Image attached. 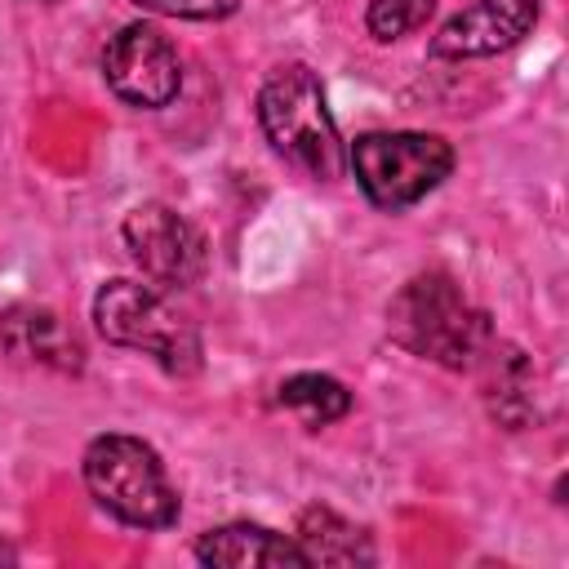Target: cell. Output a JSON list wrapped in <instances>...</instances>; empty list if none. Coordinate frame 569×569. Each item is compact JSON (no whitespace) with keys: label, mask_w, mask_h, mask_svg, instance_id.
<instances>
[{"label":"cell","mask_w":569,"mask_h":569,"mask_svg":"<svg viewBox=\"0 0 569 569\" xmlns=\"http://www.w3.org/2000/svg\"><path fill=\"white\" fill-rule=\"evenodd\" d=\"M436 13V0H369L365 9V27L378 44H391L418 27H427Z\"/></svg>","instance_id":"obj_14"},{"label":"cell","mask_w":569,"mask_h":569,"mask_svg":"<svg viewBox=\"0 0 569 569\" xmlns=\"http://www.w3.org/2000/svg\"><path fill=\"white\" fill-rule=\"evenodd\" d=\"M107 89L142 111H160L182 89V62L173 40L151 22H124L102 49Z\"/></svg>","instance_id":"obj_7"},{"label":"cell","mask_w":569,"mask_h":569,"mask_svg":"<svg viewBox=\"0 0 569 569\" xmlns=\"http://www.w3.org/2000/svg\"><path fill=\"white\" fill-rule=\"evenodd\" d=\"M0 333H4V347L22 360H36V365H49V369H62V373H80L84 369V347L76 338V329L44 311V307H18L0 320Z\"/></svg>","instance_id":"obj_11"},{"label":"cell","mask_w":569,"mask_h":569,"mask_svg":"<svg viewBox=\"0 0 569 569\" xmlns=\"http://www.w3.org/2000/svg\"><path fill=\"white\" fill-rule=\"evenodd\" d=\"M453 160L458 156L440 133H418V129L360 133L347 147V169L356 173L365 200L387 213H400L422 196H431L453 173Z\"/></svg>","instance_id":"obj_5"},{"label":"cell","mask_w":569,"mask_h":569,"mask_svg":"<svg viewBox=\"0 0 569 569\" xmlns=\"http://www.w3.org/2000/svg\"><path fill=\"white\" fill-rule=\"evenodd\" d=\"M538 22V0H476L462 13H453L436 36V58H493L511 44H520Z\"/></svg>","instance_id":"obj_8"},{"label":"cell","mask_w":569,"mask_h":569,"mask_svg":"<svg viewBox=\"0 0 569 569\" xmlns=\"http://www.w3.org/2000/svg\"><path fill=\"white\" fill-rule=\"evenodd\" d=\"M196 560L209 569H302L307 565V556L293 538H284L267 525H253V520L204 529L196 538Z\"/></svg>","instance_id":"obj_9"},{"label":"cell","mask_w":569,"mask_h":569,"mask_svg":"<svg viewBox=\"0 0 569 569\" xmlns=\"http://www.w3.org/2000/svg\"><path fill=\"white\" fill-rule=\"evenodd\" d=\"M133 4L164 18H187V22H218L240 9V0H133Z\"/></svg>","instance_id":"obj_15"},{"label":"cell","mask_w":569,"mask_h":569,"mask_svg":"<svg viewBox=\"0 0 569 569\" xmlns=\"http://www.w3.org/2000/svg\"><path fill=\"white\" fill-rule=\"evenodd\" d=\"M124 249L138 262V271L164 289H191L204 267H209V244L200 236V227L178 213L173 204L147 200L138 209L124 213Z\"/></svg>","instance_id":"obj_6"},{"label":"cell","mask_w":569,"mask_h":569,"mask_svg":"<svg viewBox=\"0 0 569 569\" xmlns=\"http://www.w3.org/2000/svg\"><path fill=\"white\" fill-rule=\"evenodd\" d=\"M40 4H58V0H40Z\"/></svg>","instance_id":"obj_16"},{"label":"cell","mask_w":569,"mask_h":569,"mask_svg":"<svg viewBox=\"0 0 569 569\" xmlns=\"http://www.w3.org/2000/svg\"><path fill=\"white\" fill-rule=\"evenodd\" d=\"M293 542L302 547L307 565H373V542L365 529L342 520L333 507H307L298 516Z\"/></svg>","instance_id":"obj_12"},{"label":"cell","mask_w":569,"mask_h":569,"mask_svg":"<svg viewBox=\"0 0 569 569\" xmlns=\"http://www.w3.org/2000/svg\"><path fill=\"white\" fill-rule=\"evenodd\" d=\"M387 333L409 356L436 360L445 369H471L476 356L489 347L493 325L489 316L462 293V284L431 267L409 276L387 302Z\"/></svg>","instance_id":"obj_1"},{"label":"cell","mask_w":569,"mask_h":569,"mask_svg":"<svg viewBox=\"0 0 569 569\" xmlns=\"http://www.w3.org/2000/svg\"><path fill=\"white\" fill-rule=\"evenodd\" d=\"M276 400L284 409H293L307 427H329L351 409V391L329 373H293L280 382Z\"/></svg>","instance_id":"obj_13"},{"label":"cell","mask_w":569,"mask_h":569,"mask_svg":"<svg viewBox=\"0 0 569 569\" xmlns=\"http://www.w3.org/2000/svg\"><path fill=\"white\" fill-rule=\"evenodd\" d=\"M80 471H84L89 498L120 525H129V529L178 525V511H182L178 489L169 485L164 462L147 440L124 436V431L93 436L80 458Z\"/></svg>","instance_id":"obj_3"},{"label":"cell","mask_w":569,"mask_h":569,"mask_svg":"<svg viewBox=\"0 0 569 569\" xmlns=\"http://www.w3.org/2000/svg\"><path fill=\"white\" fill-rule=\"evenodd\" d=\"M258 124L280 160L329 182L347 169V147L329 116L325 89L307 62L276 67L258 89Z\"/></svg>","instance_id":"obj_2"},{"label":"cell","mask_w":569,"mask_h":569,"mask_svg":"<svg viewBox=\"0 0 569 569\" xmlns=\"http://www.w3.org/2000/svg\"><path fill=\"white\" fill-rule=\"evenodd\" d=\"M485 378V405L493 413V422H502L507 431H525L533 418H538V405H533V365L520 347L511 342H498L489 338V347L476 356V365Z\"/></svg>","instance_id":"obj_10"},{"label":"cell","mask_w":569,"mask_h":569,"mask_svg":"<svg viewBox=\"0 0 569 569\" xmlns=\"http://www.w3.org/2000/svg\"><path fill=\"white\" fill-rule=\"evenodd\" d=\"M93 325L111 347L142 351L173 378H191L204 365L200 329L142 280H107L93 298Z\"/></svg>","instance_id":"obj_4"}]
</instances>
